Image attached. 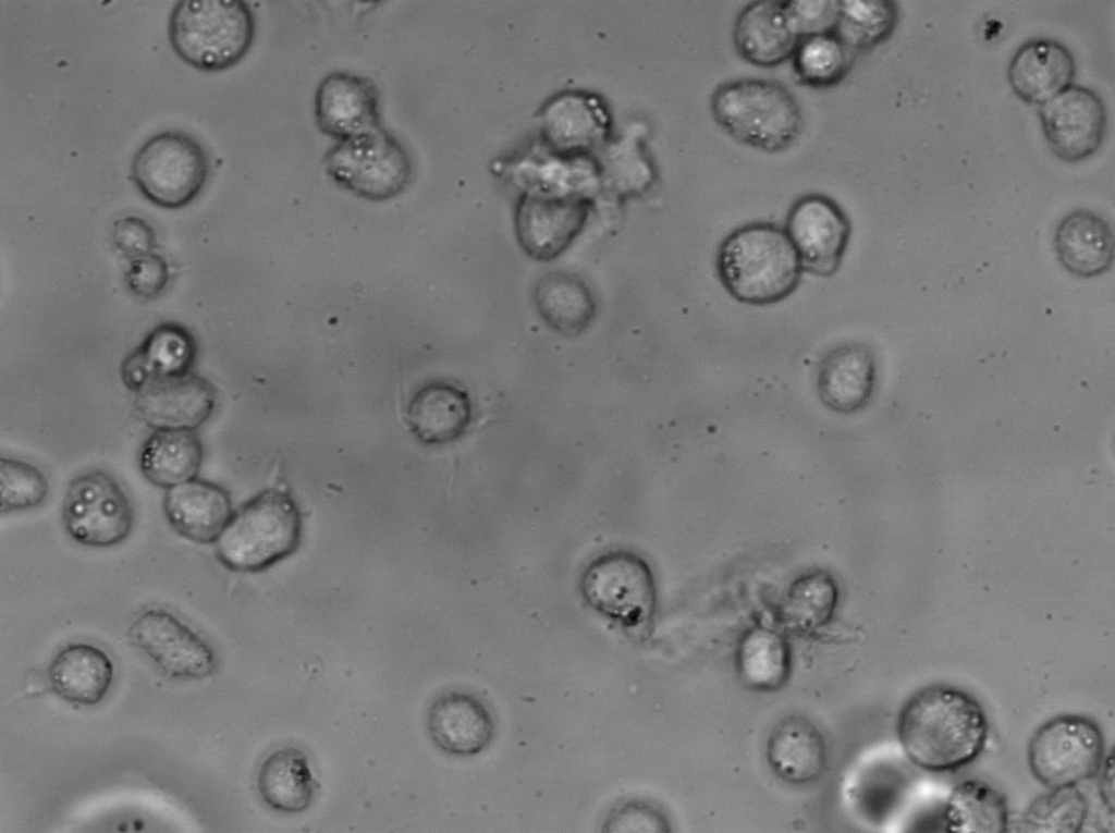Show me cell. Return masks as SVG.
<instances>
[{"instance_id": "obj_1", "label": "cell", "mask_w": 1115, "mask_h": 833, "mask_svg": "<svg viewBox=\"0 0 1115 833\" xmlns=\"http://www.w3.org/2000/svg\"><path fill=\"white\" fill-rule=\"evenodd\" d=\"M988 731L980 702L947 684L928 685L914 693L896 722V734L908 759L934 772L973 761L984 748Z\"/></svg>"}, {"instance_id": "obj_2", "label": "cell", "mask_w": 1115, "mask_h": 833, "mask_svg": "<svg viewBox=\"0 0 1115 833\" xmlns=\"http://www.w3.org/2000/svg\"><path fill=\"white\" fill-rule=\"evenodd\" d=\"M802 267L783 228L752 222L731 232L716 254V271L732 297L748 305H771L798 286Z\"/></svg>"}, {"instance_id": "obj_3", "label": "cell", "mask_w": 1115, "mask_h": 833, "mask_svg": "<svg viewBox=\"0 0 1115 833\" xmlns=\"http://www.w3.org/2000/svg\"><path fill=\"white\" fill-rule=\"evenodd\" d=\"M710 113L732 139L767 154L792 147L805 126L794 93L768 78L745 77L719 84L710 95Z\"/></svg>"}, {"instance_id": "obj_4", "label": "cell", "mask_w": 1115, "mask_h": 833, "mask_svg": "<svg viewBox=\"0 0 1115 833\" xmlns=\"http://www.w3.org/2000/svg\"><path fill=\"white\" fill-rule=\"evenodd\" d=\"M256 33L254 13L242 0H181L169 16L174 53L201 72H221L248 53Z\"/></svg>"}, {"instance_id": "obj_5", "label": "cell", "mask_w": 1115, "mask_h": 833, "mask_svg": "<svg viewBox=\"0 0 1115 833\" xmlns=\"http://www.w3.org/2000/svg\"><path fill=\"white\" fill-rule=\"evenodd\" d=\"M302 519L293 498L266 490L233 512L215 542L219 562L233 572H261L293 553Z\"/></svg>"}, {"instance_id": "obj_6", "label": "cell", "mask_w": 1115, "mask_h": 833, "mask_svg": "<svg viewBox=\"0 0 1115 833\" xmlns=\"http://www.w3.org/2000/svg\"><path fill=\"white\" fill-rule=\"evenodd\" d=\"M323 168L334 184L368 201L399 196L413 177L408 150L383 125L335 142L323 157Z\"/></svg>"}, {"instance_id": "obj_7", "label": "cell", "mask_w": 1115, "mask_h": 833, "mask_svg": "<svg viewBox=\"0 0 1115 833\" xmlns=\"http://www.w3.org/2000/svg\"><path fill=\"white\" fill-rule=\"evenodd\" d=\"M209 156L194 136L163 131L150 136L134 154L131 177L140 194L164 209L189 205L209 176Z\"/></svg>"}, {"instance_id": "obj_8", "label": "cell", "mask_w": 1115, "mask_h": 833, "mask_svg": "<svg viewBox=\"0 0 1115 833\" xmlns=\"http://www.w3.org/2000/svg\"><path fill=\"white\" fill-rule=\"evenodd\" d=\"M1105 743L1099 725L1088 716L1063 714L1040 725L1028 744L1033 776L1052 789L1071 788L1093 777L1103 761Z\"/></svg>"}, {"instance_id": "obj_9", "label": "cell", "mask_w": 1115, "mask_h": 833, "mask_svg": "<svg viewBox=\"0 0 1115 833\" xmlns=\"http://www.w3.org/2000/svg\"><path fill=\"white\" fill-rule=\"evenodd\" d=\"M579 590L599 614L625 627L636 628L652 617L657 588L651 567L635 552L603 553L585 567Z\"/></svg>"}, {"instance_id": "obj_10", "label": "cell", "mask_w": 1115, "mask_h": 833, "mask_svg": "<svg viewBox=\"0 0 1115 833\" xmlns=\"http://www.w3.org/2000/svg\"><path fill=\"white\" fill-rule=\"evenodd\" d=\"M62 520L75 542L109 548L131 534L134 513L120 483L106 471L91 470L70 481L62 502Z\"/></svg>"}, {"instance_id": "obj_11", "label": "cell", "mask_w": 1115, "mask_h": 833, "mask_svg": "<svg viewBox=\"0 0 1115 833\" xmlns=\"http://www.w3.org/2000/svg\"><path fill=\"white\" fill-rule=\"evenodd\" d=\"M1038 115L1051 151L1062 161L1086 160L1104 140L1106 108L1100 95L1089 87L1071 84L1039 106Z\"/></svg>"}, {"instance_id": "obj_12", "label": "cell", "mask_w": 1115, "mask_h": 833, "mask_svg": "<svg viewBox=\"0 0 1115 833\" xmlns=\"http://www.w3.org/2000/svg\"><path fill=\"white\" fill-rule=\"evenodd\" d=\"M801 267L829 277L840 267L850 238V221L842 207L822 194H806L791 206L785 228Z\"/></svg>"}, {"instance_id": "obj_13", "label": "cell", "mask_w": 1115, "mask_h": 833, "mask_svg": "<svg viewBox=\"0 0 1115 833\" xmlns=\"http://www.w3.org/2000/svg\"><path fill=\"white\" fill-rule=\"evenodd\" d=\"M128 636L167 676L199 679L216 669L210 646L172 613L149 609L130 625Z\"/></svg>"}, {"instance_id": "obj_14", "label": "cell", "mask_w": 1115, "mask_h": 833, "mask_svg": "<svg viewBox=\"0 0 1115 833\" xmlns=\"http://www.w3.org/2000/svg\"><path fill=\"white\" fill-rule=\"evenodd\" d=\"M217 392L212 383L193 371L151 380L135 392L139 418L154 430H196L212 415Z\"/></svg>"}, {"instance_id": "obj_15", "label": "cell", "mask_w": 1115, "mask_h": 833, "mask_svg": "<svg viewBox=\"0 0 1115 833\" xmlns=\"http://www.w3.org/2000/svg\"><path fill=\"white\" fill-rule=\"evenodd\" d=\"M315 120L319 131L335 142L382 125L377 85L350 72L327 74L316 89Z\"/></svg>"}, {"instance_id": "obj_16", "label": "cell", "mask_w": 1115, "mask_h": 833, "mask_svg": "<svg viewBox=\"0 0 1115 833\" xmlns=\"http://www.w3.org/2000/svg\"><path fill=\"white\" fill-rule=\"evenodd\" d=\"M732 38L738 56L759 68H775L791 60L800 39L785 0H757L746 4L735 19Z\"/></svg>"}, {"instance_id": "obj_17", "label": "cell", "mask_w": 1115, "mask_h": 833, "mask_svg": "<svg viewBox=\"0 0 1115 833\" xmlns=\"http://www.w3.org/2000/svg\"><path fill=\"white\" fill-rule=\"evenodd\" d=\"M1076 70V60L1064 44L1052 38H1032L1014 52L1007 78L1019 99L1041 106L1073 84Z\"/></svg>"}, {"instance_id": "obj_18", "label": "cell", "mask_w": 1115, "mask_h": 833, "mask_svg": "<svg viewBox=\"0 0 1115 833\" xmlns=\"http://www.w3.org/2000/svg\"><path fill=\"white\" fill-rule=\"evenodd\" d=\"M427 730L442 751L460 757L485 750L494 735V722L486 705L465 691H449L433 700Z\"/></svg>"}, {"instance_id": "obj_19", "label": "cell", "mask_w": 1115, "mask_h": 833, "mask_svg": "<svg viewBox=\"0 0 1115 833\" xmlns=\"http://www.w3.org/2000/svg\"><path fill=\"white\" fill-rule=\"evenodd\" d=\"M471 419L473 403L467 391L448 380L422 383L406 406L408 428L424 444L441 445L460 439Z\"/></svg>"}, {"instance_id": "obj_20", "label": "cell", "mask_w": 1115, "mask_h": 833, "mask_svg": "<svg viewBox=\"0 0 1115 833\" xmlns=\"http://www.w3.org/2000/svg\"><path fill=\"white\" fill-rule=\"evenodd\" d=\"M162 505L174 531L196 543H215L233 514L229 492L197 477L167 489Z\"/></svg>"}, {"instance_id": "obj_21", "label": "cell", "mask_w": 1115, "mask_h": 833, "mask_svg": "<svg viewBox=\"0 0 1115 833\" xmlns=\"http://www.w3.org/2000/svg\"><path fill=\"white\" fill-rule=\"evenodd\" d=\"M877 380V362L872 350L857 342L830 351L818 371V394L830 409L849 414L862 408L871 399Z\"/></svg>"}, {"instance_id": "obj_22", "label": "cell", "mask_w": 1115, "mask_h": 833, "mask_svg": "<svg viewBox=\"0 0 1115 833\" xmlns=\"http://www.w3.org/2000/svg\"><path fill=\"white\" fill-rule=\"evenodd\" d=\"M1053 245L1059 264L1079 278L1106 272L1114 260V235L1110 223L1099 213L1077 209L1056 224Z\"/></svg>"}, {"instance_id": "obj_23", "label": "cell", "mask_w": 1115, "mask_h": 833, "mask_svg": "<svg viewBox=\"0 0 1115 833\" xmlns=\"http://www.w3.org/2000/svg\"><path fill=\"white\" fill-rule=\"evenodd\" d=\"M197 343L192 332L176 322L155 327L123 359L121 378L134 393L154 379L192 371Z\"/></svg>"}, {"instance_id": "obj_24", "label": "cell", "mask_w": 1115, "mask_h": 833, "mask_svg": "<svg viewBox=\"0 0 1115 833\" xmlns=\"http://www.w3.org/2000/svg\"><path fill=\"white\" fill-rule=\"evenodd\" d=\"M767 759L773 772L789 784L817 780L825 765V744L818 728L806 718L789 715L771 731Z\"/></svg>"}, {"instance_id": "obj_25", "label": "cell", "mask_w": 1115, "mask_h": 833, "mask_svg": "<svg viewBox=\"0 0 1115 833\" xmlns=\"http://www.w3.org/2000/svg\"><path fill=\"white\" fill-rule=\"evenodd\" d=\"M113 673L114 667L107 653L84 642L68 645L58 652L48 669L54 693L82 706H94L105 698Z\"/></svg>"}, {"instance_id": "obj_26", "label": "cell", "mask_w": 1115, "mask_h": 833, "mask_svg": "<svg viewBox=\"0 0 1115 833\" xmlns=\"http://www.w3.org/2000/svg\"><path fill=\"white\" fill-rule=\"evenodd\" d=\"M203 458V443L195 430L158 429L140 445L138 467L147 481L167 490L196 478Z\"/></svg>"}, {"instance_id": "obj_27", "label": "cell", "mask_w": 1115, "mask_h": 833, "mask_svg": "<svg viewBox=\"0 0 1115 833\" xmlns=\"http://www.w3.org/2000/svg\"><path fill=\"white\" fill-rule=\"evenodd\" d=\"M534 303L541 319L554 331L574 336L588 328L596 315V301L579 277L552 271L534 287Z\"/></svg>"}, {"instance_id": "obj_28", "label": "cell", "mask_w": 1115, "mask_h": 833, "mask_svg": "<svg viewBox=\"0 0 1115 833\" xmlns=\"http://www.w3.org/2000/svg\"><path fill=\"white\" fill-rule=\"evenodd\" d=\"M257 786L270 808L287 813L306 810L318 787L307 756L296 747L271 752L259 768Z\"/></svg>"}, {"instance_id": "obj_29", "label": "cell", "mask_w": 1115, "mask_h": 833, "mask_svg": "<svg viewBox=\"0 0 1115 833\" xmlns=\"http://www.w3.org/2000/svg\"><path fill=\"white\" fill-rule=\"evenodd\" d=\"M585 218L583 206H524L517 224L523 248L536 260H551L573 241Z\"/></svg>"}, {"instance_id": "obj_30", "label": "cell", "mask_w": 1115, "mask_h": 833, "mask_svg": "<svg viewBox=\"0 0 1115 833\" xmlns=\"http://www.w3.org/2000/svg\"><path fill=\"white\" fill-rule=\"evenodd\" d=\"M735 662L742 682L751 689L772 691L789 675L791 657L786 640L765 627L747 630L738 641Z\"/></svg>"}, {"instance_id": "obj_31", "label": "cell", "mask_w": 1115, "mask_h": 833, "mask_svg": "<svg viewBox=\"0 0 1115 833\" xmlns=\"http://www.w3.org/2000/svg\"><path fill=\"white\" fill-rule=\"evenodd\" d=\"M944 819L951 832H1005L1008 821L1006 799L984 782L964 781L952 791Z\"/></svg>"}, {"instance_id": "obj_32", "label": "cell", "mask_w": 1115, "mask_h": 833, "mask_svg": "<svg viewBox=\"0 0 1115 833\" xmlns=\"http://www.w3.org/2000/svg\"><path fill=\"white\" fill-rule=\"evenodd\" d=\"M898 7L892 0H842L833 33L855 54L886 41L896 28Z\"/></svg>"}, {"instance_id": "obj_33", "label": "cell", "mask_w": 1115, "mask_h": 833, "mask_svg": "<svg viewBox=\"0 0 1115 833\" xmlns=\"http://www.w3.org/2000/svg\"><path fill=\"white\" fill-rule=\"evenodd\" d=\"M855 56L830 32L801 37L791 61L799 84L811 88H830L848 75Z\"/></svg>"}, {"instance_id": "obj_34", "label": "cell", "mask_w": 1115, "mask_h": 833, "mask_svg": "<svg viewBox=\"0 0 1115 833\" xmlns=\"http://www.w3.org/2000/svg\"><path fill=\"white\" fill-rule=\"evenodd\" d=\"M837 588L823 572H811L797 578L788 588L781 605L784 625L797 633H810L825 625L837 603Z\"/></svg>"}, {"instance_id": "obj_35", "label": "cell", "mask_w": 1115, "mask_h": 833, "mask_svg": "<svg viewBox=\"0 0 1115 833\" xmlns=\"http://www.w3.org/2000/svg\"><path fill=\"white\" fill-rule=\"evenodd\" d=\"M49 493L45 474L35 465L14 457H1V513L21 512L41 505Z\"/></svg>"}, {"instance_id": "obj_36", "label": "cell", "mask_w": 1115, "mask_h": 833, "mask_svg": "<svg viewBox=\"0 0 1115 833\" xmlns=\"http://www.w3.org/2000/svg\"><path fill=\"white\" fill-rule=\"evenodd\" d=\"M124 277L132 294L151 299L166 290L170 280L169 265L162 256L154 252L131 259Z\"/></svg>"}, {"instance_id": "obj_37", "label": "cell", "mask_w": 1115, "mask_h": 833, "mask_svg": "<svg viewBox=\"0 0 1115 833\" xmlns=\"http://www.w3.org/2000/svg\"><path fill=\"white\" fill-rule=\"evenodd\" d=\"M785 5L791 22L800 38L833 32L838 13V1L785 0Z\"/></svg>"}, {"instance_id": "obj_38", "label": "cell", "mask_w": 1115, "mask_h": 833, "mask_svg": "<svg viewBox=\"0 0 1115 833\" xmlns=\"http://www.w3.org/2000/svg\"><path fill=\"white\" fill-rule=\"evenodd\" d=\"M111 240L119 253L128 260L154 253L157 234L152 225L137 216H125L113 222Z\"/></svg>"}, {"instance_id": "obj_39", "label": "cell", "mask_w": 1115, "mask_h": 833, "mask_svg": "<svg viewBox=\"0 0 1115 833\" xmlns=\"http://www.w3.org/2000/svg\"><path fill=\"white\" fill-rule=\"evenodd\" d=\"M608 832H667L663 814L642 801H628L615 809L604 823Z\"/></svg>"}]
</instances>
